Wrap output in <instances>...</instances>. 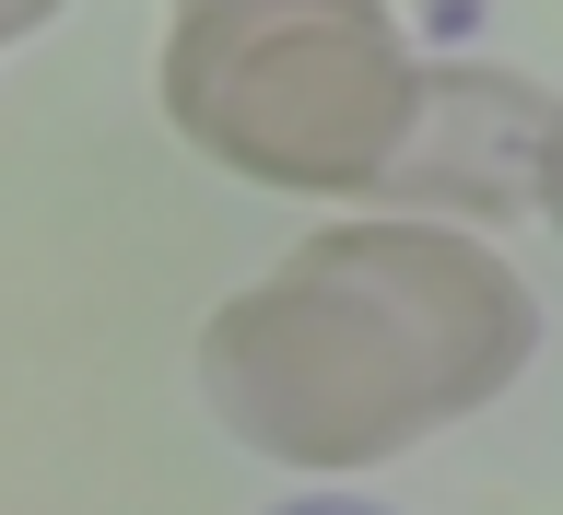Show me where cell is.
I'll return each instance as SVG.
<instances>
[{
	"mask_svg": "<svg viewBox=\"0 0 563 515\" xmlns=\"http://www.w3.org/2000/svg\"><path fill=\"white\" fill-rule=\"evenodd\" d=\"M528 351L540 305L470 223L352 211L200 328V399L282 469H376L505 399Z\"/></svg>",
	"mask_w": 563,
	"mask_h": 515,
	"instance_id": "cell-1",
	"label": "cell"
},
{
	"mask_svg": "<svg viewBox=\"0 0 563 515\" xmlns=\"http://www.w3.org/2000/svg\"><path fill=\"white\" fill-rule=\"evenodd\" d=\"M411 105L422 70L387 0H176L165 117L258 188H294V200L387 188Z\"/></svg>",
	"mask_w": 563,
	"mask_h": 515,
	"instance_id": "cell-2",
	"label": "cell"
},
{
	"mask_svg": "<svg viewBox=\"0 0 563 515\" xmlns=\"http://www.w3.org/2000/svg\"><path fill=\"white\" fill-rule=\"evenodd\" d=\"M540 153H552V105L528 94L517 70H434L411 105V141L387 188L399 200H434V211H517L540 200Z\"/></svg>",
	"mask_w": 563,
	"mask_h": 515,
	"instance_id": "cell-3",
	"label": "cell"
},
{
	"mask_svg": "<svg viewBox=\"0 0 563 515\" xmlns=\"http://www.w3.org/2000/svg\"><path fill=\"white\" fill-rule=\"evenodd\" d=\"M540 211L563 223V105H552V153H540Z\"/></svg>",
	"mask_w": 563,
	"mask_h": 515,
	"instance_id": "cell-4",
	"label": "cell"
},
{
	"mask_svg": "<svg viewBox=\"0 0 563 515\" xmlns=\"http://www.w3.org/2000/svg\"><path fill=\"white\" fill-rule=\"evenodd\" d=\"M47 12H59V0H0V47H24V35L47 24Z\"/></svg>",
	"mask_w": 563,
	"mask_h": 515,
	"instance_id": "cell-5",
	"label": "cell"
},
{
	"mask_svg": "<svg viewBox=\"0 0 563 515\" xmlns=\"http://www.w3.org/2000/svg\"><path fill=\"white\" fill-rule=\"evenodd\" d=\"M282 515H376V504H341V492H317V504H282Z\"/></svg>",
	"mask_w": 563,
	"mask_h": 515,
	"instance_id": "cell-6",
	"label": "cell"
}]
</instances>
